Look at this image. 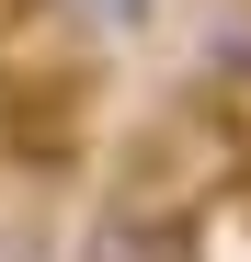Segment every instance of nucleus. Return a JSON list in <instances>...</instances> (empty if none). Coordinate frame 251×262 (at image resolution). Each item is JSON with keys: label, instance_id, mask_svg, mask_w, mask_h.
<instances>
[{"label": "nucleus", "instance_id": "1", "mask_svg": "<svg viewBox=\"0 0 251 262\" xmlns=\"http://www.w3.org/2000/svg\"><path fill=\"white\" fill-rule=\"evenodd\" d=\"M80 262H194V228L172 205H103L92 239H80Z\"/></svg>", "mask_w": 251, "mask_h": 262}, {"label": "nucleus", "instance_id": "2", "mask_svg": "<svg viewBox=\"0 0 251 262\" xmlns=\"http://www.w3.org/2000/svg\"><path fill=\"white\" fill-rule=\"evenodd\" d=\"M57 23H80V34H137L149 23V0H46Z\"/></svg>", "mask_w": 251, "mask_h": 262}]
</instances>
